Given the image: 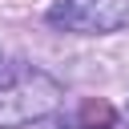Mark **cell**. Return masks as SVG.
Returning a JSON list of instances; mask_svg holds the SVG:
<instances>
[{"label": "cell", "instance_id": "obj_4", "mask_svg": "<svg viewBox=\"0 0 129 129\" xmlns=\"http://www.w3.org/2000/svg\"><path fill=\"white\" fill-rule=\"evenodd\" d=\"M0 60H4V52H0Z\"/></svg>", "mask_w": 129, "mask_h": 129}, {"label": "cell", "instance_id": "obj_1", "mask_svg": "<svg viewBox=\"0 0 129 129\" xmlns=\"http://www.w3.org/2000/svg\"><path fill=\"white\" fill-rule=\"evenodd\" d=\"M64 105V85L32 64L0 69V129H20L52 117Z\"/></svg>", "mask_w": 129, "mask_h": 129}, {"label": "cell", "instance_id": "obj_2", "mask_svg": "<svg viewBox=\"0 0 129 129\" xmlns=\"http://www.w3.org/2000/svg\"><path fill=\"white\" fill-rule=\"evenodd\" d=\"M44 20L77 36H109L129 28V0H56Z\"/></svg>", "mask_w": 129, "mask_h": 129}, {"label": "cell", "instance_id": "obj_3", "mask_svg": "<svg viewBox=\"0 0 129 129\" xmlns=\"http://www.w3.org/2000/svg\"><path fill=\"white\" fill-rule=\"evenodd\" d=\"M125 121H129V105H125Z\"/></svg>", "mask_w": 129, "mask_h": 129}]
</instances>
